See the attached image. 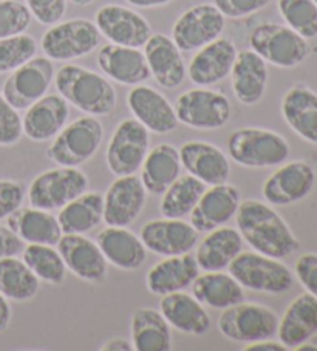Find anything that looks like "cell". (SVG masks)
<instances>
[{
  "mask_svg": "<svg viewBox=\"0 0 317 351\" xmlns=\"http://www.w3.org/2000/svg\"><path fill=\"white\" fill-rule=\"evenodd\" d=\"M316 183V171L307 161H290L280 165L266 178L261 193L268 204L288 206L307 198Z\"/></svg>",
  "mask_w": 317,
  "mask_h": 351,
  "instance_id": "9a60e30c",
  "label": "cell"
},
{
  "mask_svg": "<svg viewBox=\"0 0 317 351\" xmlns=\"http://www.w3.org/2000/svg\"><path fill=\"white\" fill-rule=\"evenodd\" d=\"M58 251L67 269L84 282L102 283L108 274V262L93 240L84 234H62Z\"/></svg>",
  "mask_w": 317,
  "mask_h": 351,
  "instance_id": "ac0fdd59",
  "label": "cell"
},
{
  "mask_svg": "<svg viewBox=\"0 0 317 351\" xmlns=\"http://www.w3.org/2000/svg\"><path fill=\"white\" fill-rule=\"evenodd\" d=\"M89 177L78 167L50 169L36 177L28 187V202L44 210L62 209L89 189Z\"/></svg>",
  "mask_w": 317,
  "mask_h": 351,
  "instance_id": "ba28073f",
  "label": "cell"
},
{
  "mask_svg": "<svg viewBox=\"0 0 317 351\" xmlns=\"http://www.w3.org/2000/svg\"><path fill=\"white\" fill-rule=\"evenodd\" d=\"M127 106L135 119L156 135H166L178 127L174 106L166 96L149 86H133L127 95Z\"/></svg>",
  "mask_w": 317,
  "mask_h": 351,
  "instance_id": "ffe728a7",
  "label": "cell"
},
{
  "mask_svg": "<svg viewBox=\"0 0 317 351\" xmlns=\"http://www.w3.org/2000/svg\"><path fill=\"white\" fill-rule=\"evenodd\" d=\"M95 0H71V3L78 5V7H87V5H91Z\"/></svg>",
  "mask_w": 317,
  "mask_h": 351,
  "instance_id": "9f6ffc18",
  "label": "cell"
},
{
  "mask_svg": "<svg viewBox=\"0 0 317 351\" xmlns=\"http://www.w3.org/2000/svg\"><path fill=\"white\" fill-rule=\"evenodd\" d=\"M249 47L266 64L279 69H294L309 56L308 39L280 23H261L249 34Z\"/></svg>",
  "mask_w": 317,
  "mask_h": 351,
  "instance_id": "8992f818",
  "label": "cell"
},
{
  "mask_svg": "<svg viewBox=\"0 0 317 351\" xmlns=\"http://www.w3.org/2000/svg\"><path fill=\"white\" fill-rule=\"evenodd\" d=\"M282 117L285 123L298 136L317 144V93L303 84H296L282 99Z\"/></svg>",
  "mask_w": 317,
  "mask_h": 351,
  "instance_id": "1f68e13d",
  "label": "cell"
},
{
  "mask_svg": "<svg viewBox=\"0 0 317 351\" xmlns=\"http://www.w3.org/2000/svg\"><path fill=\"white\" fill-rule=\"evenodd\" d=\"M132 345L138 351L172 350L170 325L161 311L154 308H138L132 316Z\"/></svg>",
  "mask_w": 317,
  "mask_h": 351,
  "instance_id": "d590c367",
  "label": "cell"
},
{
  "mask_svg": "<svg viewBox=\"0 0 317 351\" xmlns=\"http://www.w3.org/2000/svg\"><path fill=\"white\" fill-rule=\"evenodd\" d=\"M317 332V298L305 293L297 295L279 320L277 336L288 350H296Z\"/></svg>",
  "mask_w": 317,
  "mask_h": 351,
  "instance_id": "4dcf8cb0",
  "label": "cell"
},
{
  "mask_svg": "<svg viewBox=\"0 0 317 351\" xmlns=\"http://www.w3.org/2000/svg\"><path fill=\"white\" fill-rule=\"evenodd\" d=\"M149 130L133 118L117 125L107 146V166L115 177L137 173L149 152Z\"/></svg>",
  "mask_w": 317,
  "mask_h": 351,
  "instance_id": "8fae6325",
  "label": "cell"
},
{
  "mask_svg": "<svg viewBox=\"0 0 317 351\" xmlns=\"http://www.w3.org/2000/svg\"><path fill=\"white\" fill-rule=\"evenodd\" d=\"M53 80L54 65L51 59L34 56L19 69L11 71L3 84L2 95L16 110H27L36 101L44 98Z\"/></svg>",
  "mask_w": 317,
  "mask_h": 351,
  "instance_id": "7c38bea8",
  "label": "cell"
},
{
  "mask_svg": "<svg viewBox=\"0 0 317 351\" xmlns=\"http://www.w3.org/2000/svg\"><path fill=\"white\" fill-rule=\"evenodd\" d=\"M25 198V186L14 180H0V220H7Z\"/></svg>",
  "mask_w": 317,
  "mask_h": 351,
  "instance_id": "bcb514c9",
  "label": "cell"
},
{
  "mask_svg": "<svg viewBox=\"0 0 317 351\" xmlns=\"http://www.w3.org/2000/svg\"><path fill=\"white\" fill-rule=\"evenodd\" d=\"M178 152L181 166L206 186L228 183L231 175L229 158L214 144L189 141L183 144Z\"/></svg>",
  "mask_w": 317,
  "mask_h": 351,
  "instance_id": "7402d4cb",
  "label": "cell"
},
{
  "mask_svg": "<svg viewBox=\"0 0 317 351\" xmlns=\"http://www.w3.org/2000/svg\"><path fill=\"white\" fill-rule=\"evenodd\" d=\"M102 351H132L133 345L132 342L126 341V339L115 337L112 341H108L102 345Z\"/></svg>",
  "mask_w": 317,
  "mask_h": 351,
  "instance_id": "f5cc1de1",
  "label": "cell"
},
{
  "mask_svg": "<svg viewBox=\"0 0 317 351\" xmlns=\"http://www.w3.org/2000/svg\"><path fill=\"white\" fill-rule=\"evenodd\" d=\"M95 25L110 44L141 48L152 36V28L144 17L121 5H104L96 11Z\"/></svg>",
  "mask_w": 317,
  "mask_h": 351,
  "instance_id": "5bb4252c",
  "label": "cell"
},
{
  "mask_svg": "<svg viewBox=\"0 0 317 351\" xmlns=\"http://www.w3.org/2000/svg\"><path fill=\"white\" fill-rule=\"evenodd\" d=\"M314 3H316V5H317V0H314Z\"/></svg>",
  "mask_w": 317,
  "mask_h": 351,
  "instance_id": "6f0895ef",
  "label": "cell"
},
{
  "mask_svg": "<svg viewBox=\"0 0 317 351\" xmlns=\"http://www.w3.org/2000/svg\"><path fill=\"white\" fill-rule=\"evenodd\" d=\"M178 123L197 130H217L226 125L233 114L228 96L211 88H192L175 101Z\"/></svg>",
  "mask_w": 317,
  "mask_h": 351,
  "instance_id": "30bf717a",
  "label": "cell"
},
{
  "mask_svg": "<svg viewBox=\"0 0 317 351\" xmlns=\"http://www.w3.org/2000/svg\"><path fill=\"white\" fill-rule=\"evenodd\" d=\"M99 44V29L95 22L89 19H70L54 23L47 29L40 40L45 56L59 62L87 56Z\"/></svg>",
  "mask_w": 317,
  "mask_h": 351,
  "instance_id": "52a82bcc",
  "label": "cell"
},
{
  "mask_svg": "<svg viewBox=\"0 0 317 351\" xmlns=\"http://www.w3.org/2000/svg\"><path fill=\"white\" fill-rule=\"evenodd\" d=\"M23 251V241L8 226H0V258L19 256Z\"/></svg>",
  "mask_w": 317,
  "mask_h": 351,
  "instance_id": "681fc988",
  "label": "cell"
},
{
  "mask_svg": "<svg viewBox=\"0 0 317 351\" xmlns=\"http://www.w3.org/2000/svg\"><path fill=\"white\" fill-rule=\"evenodd\" d=\"M271 0H214V5L220 10V13L229 19H242V17L259 13Z\"/></svg>",
  "mask_w": 317,
  "mask_h": 351,
  "instance_id": "7dc6e473",
  "label": "cell"
},
{
  "mask_svg": "<svg viewBox=\"0 0 317 351\" xmlns=\"http://www.w3.org/2000/svg\"><path fill=\"white\" fill-rule=\"evenodd\" d=\"M279 13L291 29L305 39L317 36V5L314 0H277Z\"/></svg>",
  "mask_w": 317,
  "mask_h": 351,
  "instance_id": "60d3db41",
  "label": "cell"
},
{
  "mask_svg": "<svg viewBox=\"0 0 317 351\" xmlns=\"http://www.w3.org/2000/svg\"><path fill=\"white\" fill-rule=\"evenodd\" d=\"M279 317L271 308L260 304L240 302L223 310L218 330L229 341L251 343L277 335Z\"/></svg>",
  "mask_w": 317,
  "mask_h": 351,
  "instance_id": "9c48e42d",
  "label": "cell"
},
{
  "mask_svg": "<svg viewBox=\"0 0 317 351\" xmlns=\"http://www.w3.org/2000/svg\"><path fill=\"white\" fill-rule=\"evenodd\" d=\"M294 272L307 293L317 298V254L307 252L297 258Z\"/></svg>",
  "mask_w": 317,
  "mask_h": 351,
  "instance_id": "c3c4849f",
  "label": "cell"
},
{
  "mask_svg": "<svg viewBox=\"0 0 317 351\" xmlns=\"http://www.w3.org/2000/svg\"><path fill=\"white\" fill-rule=\"evenodd\" d=\"M104 127L96 117H81L67 124L47 150V156L58 166L79 167L99 150Z\"/></svg>",
  "mask_w": 317,
  "mask_h": 351,
  "instance_id": "5b68a950",
  "label": "cell"
},
{
  "mask_svg": "<svg viewBox=\"0 0 317 351\" xmlns=\"http://www.w3.org/2000/svg\"><path fill=\"white\" fill-rule=\"evenodd\" d=\"M198 274L200 266L195 256L186 252L166 257L152 266L145 277V285L152 294L166 295L186 289Z\"/></svg>",
  "mask_w": 317,
  "mask_h": 351,
  "instance_id": "83f0119b",
  "label": "cell"
},
{
  "mask_svg": "<svg viewBox=\"0 0 317 351\" xmlns=\"http://www.w3.org/2000/svg\"><path fill=\"white\" fill-rule=\"evenodd\" d=\"M33 16L19 0H0V39L25 33Z\"/></svg>",
  "mask_w": 317,
  "mask_h": 351,
  "instance_id": "7bdbcfd3",
  "label": "cell"
},
{
  "mask_svg": "<svg viewBox=\"0 0 317 351\" xmlns=\"http://www.w3.org/2000/svg\"><path fill=\"white\" fill-rule=\"evenodd\" d=\"M243 250V237L239 229L220 226L207 232L200 241L195 260L203 271H223Z\"/></svg>",
  "mask_w": 317,
  "mask_h": 351,
  "instance_id": "d6a6232c",
  "label": "cell"
},
{
  "mask_svg": "<svg viewBox=\"0 0 317 351\" xmlns=\"http://www.w3.org/2000/svg\"><path fill=\"white\" fill-rule=\"evenodd\" d=\"M38 53L36 39L30 34H16L0 39V75L11 73Z\"/></svg>",
  "mask_w": 317,
  "mask_h": 351,
  "instance_id": "b9f144b4",
  "label": "cell"
},
{
  "mask_svg": "<svg viewBox=\"0 0 317 351\" xmlns=\"http://www.w3.org/2000/svg\"><path fill=\"white\" fill-rule=\"evenodd\" d=\"M160 311L170 326L185 335L203 336L211 328V317L204 306L183 291L161 295Z\"/></svg>",
  "mask_w": 317,
  "mask_h": 351,
  "instance_id": "f1b7e54d",
  "label": "cell"
},
{
  "mask_svg": "<svg viewBox=\"0 0 317 351\" xmlns=\"http://www.w3.org/2000/svg\"><path fill=\"white\" fill-rule=\"evenodd\" d=\"M40 280L23 260L13 257L0 258V293L14 302H27L39 293Z\"/></svg>",
  "mask_w": 317,
  "mask_h": 351,
  "instance_id": "74e56055",
  "label": "cell"
},
{
  "mask_svg": "<svg viewBox=\"0 0 317 351\" xmlns=\"http://www.w3.org/2000/svg\"><path fill=\"white\" fill-rule=\"evenodd\" d=\"M148 202V189L139 177H118L104 193V221L107 226L127 228L143 213Z\"/></svg>",
  "mask_w": 317,
  "mask_h": 351,
  "instance_id": "2e32d148",
  "label": "cell"
},
{
  "mask_svg": "<svg viewBox=\"0 0 317 351\" xmlns=\"http://www.w3.org/2000/svg\"><path fill=\"white\" fill-rule=\"evenodd\" d=\"M97 65L108 80L123 86H139L150 80V70L139 48L107 44L97 53Z\"/></svg>",
  "mask_w": 317,
  "mask_h": 351,
  "instance_id": "603a6c76",
  "label": "cell"
},
{
  "mask_svg": "<svg viewBox=\"0 0 317 351\" xmlns=\"http://www.w3.org/2000/svg\"><path fill=\"white\" fill-rule=\"evenodd\" d=\"M237 229L255 252L285 258L298 250V240L282 217L259 199L240 202L235 214Z\"/></svg>",
  "mask_w": 317,
  "mask_h": 351,
  "instance_id": "6da1fadb",
  "label": "cell"
},
{
  "mask_svg": "<svg viewBox=\"0 0 317 351\" xmlns=\"http://www.w3.org/2000/svg\"><path fill=\"white\" fill-rule=\"evenodd\" d=\"M59 95L90 117H108L118 104L117 90L107 77L81 65L67 64L54 75Z\"/></svg>",
  "mask_w": 317,
  "mask_h": 351,
  "instance_id": "7a4b0ae2",
  "label": "cell"
},
{
  "mask_svg": "<svg viewBox=\"0 0 317 351\" xmlns=\"http://www.w3.org/2000/svg\"><path fill=\"white\" fill-rule=\"evenodd\" d=\"M96 245L108 263L123 271H137L145 263L148 247L124 226H107L97 234Z\"/></svg>",
  "mask_w": 317,
  "mask_h": 351,
  "instance_id": "484cf974",
  "label": "cell"
},
{
  "mask_svg": "<svg viewBox=\"0 0 317 351\" xmlns=\"http://www.w3.org/2000/svg\"><path fill=\"white\" fill-rule=\"evenodd\" d=\"M296 350L297 351H317V332H314L313 336H309L307 341L298 345Z\"/></svg>",
  "mask_w": 317,
  "mask_h": 351,
  "instance_id": "11a10c76",
  "label": "cell"
},
{
  "mask_svg": "<svg viewBox=\"0 0 317 351\" xmlns=\"http://www.w3.org/2000/svg\"><path fill=\"white\" fill-rule=\"evenodd\" d=\"M58 220L64 234L93 231L104 221V195L99 192H84L60 209Z\"/></svg>",
  "mask_w": 317,
  "mask_h": 351,
  "instance_id": "8d00e7d4",
  "label": "cell"
},
{
  "mask_svg": "<svg viewBox=\"0 0 317 351\" xmlns=\"http://www.w3.org/2000/svg\"><path fill=\"white\" fill-rule=\"evenodd\" d=\"M30 13L42 25H54L62 21L67 0H25Z\"/></svg>",
  "mask_w": 317,
  "mask_h": 351,
  "instance_id": "f6af8a7d",
  "label": "cell"
},
{
  "mask_svg": "<svg viewBox=\"0 0 317 351\" xmlns=\"http://www.w3.org/2000/svg\"><path fill=\"white\" fill-rule=\"evenodd\" d=\"M11 322V306L8 299L0 293V332H3Z\"/></svg>",
  "mask_w": 317,
  "mask_h": 351,
  "instance_id": "816d5d0a",
  "label": "cell"
},
{
  "mask_svg": "<svg viewBox=\"0 0 317 351\" xmlns=\"http://www.w3.org/2000/svg\"><path fill=\"white\" fill-rule=\"evenodd\" d=\"M7 226L19 237L23 243L51 245L56 246L62 237L58 217L50 214V210L21 208L14 210L7 219Z\"/></svg>",
  "mask_w": 317,
  "mask_h": 351,
  "instance_id": "f546056e",
  "label": "cell"
},
{
  "mask_svg": "<svg viewBox=\"0 0 317 351\" xmlns=\"http://www.w3.org/2000/svg\"><path fill=\"white\" fill-rule=\"evenodd\" d=\"M240 206V191L234 184H215L206 189L191 213V225L201 232H211L233 220Z\"/></svg>",
  "mask_w": 317,
  "mask_h": 351,
  "instance_id": "44dd1931",
  "label": "cell"
},
{
  "mask_svg": "<svg viewBox=\"0 0 317 351\" xmlns=\"http://www.w3.org/2000/svg\"><path fill=\"white\" fill-rule=\"evenodd\" d=\"M70 104L60 95H45L27 108L22 119L23 135L36 143L48 141L67 125Z\"/></svg>",
  "mask_w": 317,
  "mask_h": 351,
  "instance_id": "d4e9b609",
  "label": "cell"
},
{
  "mask_svg": "<svg viewBox=\"0 0 317 351\" xmlns=\"http://www.w3.org/2000/svg\"><path fill=\"white\" fill-rule=\"evenodd\" d=\"M23 135L22 130V118L19 110L5 99L0 93V146L11 147L21 141Z\"/></svg>",
  "mask_w": 317,
  "mask_h": 351,
  "instance_id": "ee69618b",
  "label": "cell"
},
{
  "mask_svg": "<svg viewBox=\"0 0 317 351\" xmlns=\"http://www.w3.org/2000/svg\"><path fill=\"white\" fill-rule=\"evenodd\" d=\"M139 239L149 251L170 257L191 252L198 245L200 232L181 219L152 220L141 228Z\"/></svg>",
  "mask_w": 317,
  "mask_h": 351,
  "instance_id": "e0dca14e",
  "label": "cell"
},
{
  "mask_svg": "<svg viewBox=\"0 0 317 351\" xmlns=\"http://www.w3.org/2000/svg\"><path fill=\"white\" fill-rule=\"evenodd\" d=\"M224 17L215 5L201 3L185 11L175 21L172 28V40L181 51L191 53L200 50L223 33Z\"/></svg>",
  "mask_w": 317,
  "mask_h": 351,
  "instance_id": "4fadbf2b",
  "label": "cell"
},
{
  "mask_svg": "<svg viewBox=\"0 0 317 351\" xmlns=\"http://www.w3.org/2000/svg\"><path fill=\"white\" fill-rule=\"evenodd\" d=\"M141 167V181L145 189L155 195H161L181 173L178 149L167 143L158 144L145 155Z\"/></svg>",
  "mask_w": 317,
  "mask_h": 351,
  "instance_id": "e575fe53",
  "label": "cell"
},
{
  "mask_svg": "<svg viewBox=\"0 0 317 351\" xmlns=\"http://www.w3.org/2000/svg\"><path fill=\"white\" fill-rule=\"evenodd\" d=\"M229 274L243 288L265 294H283L294 285V276L280 258L255 251L240 252L229 263Z\"/></svg>",
  "mask_w": 317,
  "mask_h": 351,
  "instance_id": "277c9868",
  "label": "cell"
},
{
  "mask_svg": "<svg viewBox=\"0 0 317 351\" xmlns=\"http://www.w3.org/2000/svg\"><path fill=\"white\" fill-rule=\"evenodd\" d=\"M237 47L228 38H218L195 53L187 66V76L195 86H215L231 75L237 58Z\"/></svg>",
  "mask_w": 317,
  "mask_h": 351,
  "instance_id": "d6986e66",
  "label": "cell"
},
{
  "mask_svg": "<svg viewBox=\"0 0 317 351\" xmlns=\"http://www.w3.org/2000/svg\"><path fill=\"white\" fill-rule=\"evenodd\" d=\"M144 56L148 60L150 75L164 88L180 87L187 75L181 50L175 45L172 38L156 33L145 42Z\"/></svg>",
  "mask_w": 317,
  "mask_h": 351,
  "instance_id": "cb8c5ba5",
  "label": "cell"
},
{
  "mask_svg": "<svg viewBox=\"0 0 317 351\" xmlns=\"http://www.w3.org/2000/svg\"><path fill=\"white\" fill-rule=\"evenodd\" d=\"M245 351H285L288 350L285 347L282 342H274L270 341V339H265V341H259V342H251L249 345H246Z\"/></svg>",
  "mask_w": 317,
  "mask_h": 351,
  "instance_id": "f907efd6",
  "label": "cell"
},
{
  "mask_svg": "<svg viewBox=\"0 0 317 351\" xmlns=\"http://www.w3.org/2000/svg\"><path fill=\"white\" fill-rule=\"evenodd\" d=\"M207 186L192 175H183L161 193L160 210L166 219H185L191 215Z\"/></svg>",
  "mask_w": 317,
  "mask_h": 351,
  "instance_id": "f35d334b",
  "label": "cell"
},
{
  "mask_svg": "<svg viewBox=\"0 0 317 351\" xmlns=\"http://www.w3.org/2000/svg\"><path fill=\"white\" fill-rule=\"evenodd\" d=\"M228 154L234 162L243 167H276L288 160L290 144L277 132L243 127L228 138Z\"/></svg>",
  "mask_w": 317,
  "mask_h": 351,
  "instance_id": "3957f363",
  "label": "cell"
},
{
  "mask_svg": "<svg viewBox=\"0 0 317 351\" xmlns=\"http://www.w3.org/2000/svg\"><path fill=\"white\" fill-rule=\"evenodd\" d=\"M127 3L132 5L133 8H158V7H164L174 0H126Z\"/></svg>",
  "mask_w": 317,
  "mask_h": 351,
  "instance_id": "db71d44e",
  "label": "cell"
},
{
  "mask_svg": "<svg viewBox=\"0 0 317 351\" xmlns=\"http://www.w3.org/2000/svg\"><path fill=\"white\" fill-rule=\"evenodd\" d=\"M23 257L30 269L34 276L42 282L50 283V285H60L64 283L67 276V266L58 250L51 245H36L30 243L23 247Z\"/></svg>",
  "mask_w": 317,
  "mask_h": 351,
  "instance_id": "ab89813d",
  "label": "cell"
},
{
  "mask_svg": "<svg viewBox=\"0 0 317 351\" xmlns=\"http://www.w3.org/2000/svg\"><path fill=\"white\" fill-rule=\"evenodd\" d=\"M192 293L203 306L212 310H226L245 300L243 288L229 272L206 271L192 282Z\"/></svg>",
  "mask_w": 317,
  "mask_h": 351,
  "instance_id": "836d02e7",
  "label": "cell"
},
{
  "mask_svg": "<svg viewBox=\"0 0 317 351\" xmlns=\"http://www.w3.org/2000/svg\"><path fill=\"white\" fill-rule=\"evenodd\" d=\"M268 64L253 50L237 53L231 70V86L235 98L245 106H255L263 99L268 87Z\"/></svg>",
  "mask_w": 317,
  "mask_h": 351,
  "instance_id": "4316f807",
  "label": "cell"
}]
</instances>
